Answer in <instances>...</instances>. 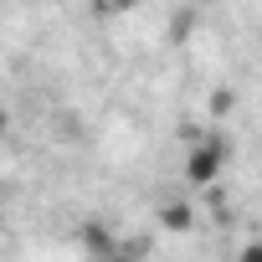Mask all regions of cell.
Masks as SVG:
<instances>
[{"label": "cell", "mask_w": 262, "mask_h": 262, "mask_svg": "<svg viewBox=\"0 0 262 262\" xmlns=\"http://www.w3.org/2000/svg\"><path fill=\"white\" fill-rule=\"evenodd\" d=\"M98 6H103V11H113V16H123V11H134L139 0H98Z\"/></svg>", "instance_id": "2"}, {"label": "cell", "mask_w": 262, "mask_h": 262, "mask_svg": "<svg viewBox=\"0 0 262 262\" xmlns=\"http://www.w3.org/2000/svg\"><path fill=\"white\" fill-rule=\"evenodd\" d=\"M221 165H226L221 144H201V149H190V160H185V180H190V185H211V180L221 175Z\"/></svg>", "instance_id": "1"}, {"label": "cell", "mask_w": 262, "mask_h": 262, "mask_svg": "<svg viewBox=\"0 0 262 262\" xmlns=\"http://www.w3.org/2000/svg\"><path fill=\"white\" fill-rule=\"evenodd\" d=\"M236 262H262V242H247V247L236 252Z\"/></svg>", "instance_id": "3"}]
</instances>
